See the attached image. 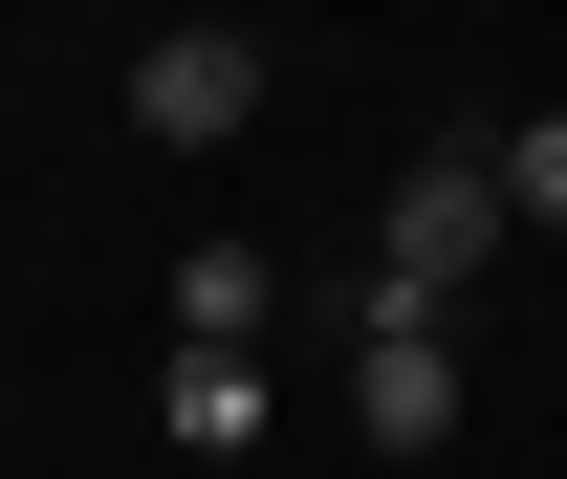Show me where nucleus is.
<instances>
[{"instance_id":"nucleus-1","label":"nucleus","mask_w":567,"mask_h":479,"mask_svg":"<svg viewBox=\"0 0 567 479\" xmlns=\"http://www.w3.org/2000/svg\"><path fill=\"white\" fill-rule=\"evenodd\" d=\"M524 240V175H502V132H436L415 175H393V240H371V283L393 305H481V262Z\"/></svg>"},{"instance_id":"nucleus-2","label":"nucleus","mask_w":567,"mask_h":479,"mask_svg":"<svg viewBox=\"0 0 567 479\" xmlns=\"http://www.w3.org/2000/svg\"><path fill=\"white\" fill-rule=\"evenodd\" d=\"M350 414H371V458H436L458 436V305H393L371 283L350 305Z\"/></svg>"},{"instance_id":"nucleus-3","label":"nucleus","mask_w":567,"mask_h":479,"mask_svg":"<svg viewBox=\"0 0 567 479\" xmlns=\"http://www.w3.org/2000/svg\"><path fill=\"white\" fill-rule=\"evenodd\" d=\"M132 132H153V153H240V132H262V44H240V22L132 44Z\"/></svg>"},{"instance_id":"nucleus-4","label":"nucleus","mask_w":567,"mask_h":479,"mask_svg":"<svg viewBox=\"0 0 567 479\" xmlns=\"http://www.w3.org/2000/svg\"><path fill=\"white\" fill-rule=\"evenodd\" d=\"M153 414H175V458H262V348H175Z\"/></svg>"},{"instance_id":"nucleus-5","label":"nucleus","mask_w":567,"mask_h":479,"mask_svg":"<svg viewBox=\"0 0 567 479\" xmlns=\"http://www.w3.org/2000/svg\"><path fill=\"white\" fill-rule=\"evenodd\" d=\"M284 327V262L262 240H197V262H175V348H262Z\"/></svg>"},{"instance_id":"nucleus-6","label":"nucleus","mask_w":567,"mask_h":479,"mask_svg":"<svg viewBox=\"0 0 567 479\" xmlns=\"http://www.w3.org/2000/svg\"><path fill=\"white\" fill-rule=\"evenodd\" d=\"M502 175H524V218L567 240V110H546V132H502Z\"/></svg>"}]
</instances>
